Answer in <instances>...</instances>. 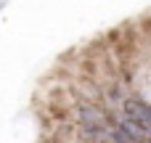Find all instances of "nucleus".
<instances>
[{
	"label": "nucleus",
	"instance_id": "nucleus-1",
	"mask_svg": "<svg viewBox=\"0 0 151 143\" xmlns=\"http://www.w3.org/2000/svg\"><path fill=\"white\" fill-rule=\"evenodd\" d=\"M80 122L85 127H101V125H106V117L93 103H85V106H80Z\"/></svg>",
	"mask_w": 151,
	"mask_h": 143
},
{
	"label": "nucleus",
	"instance_id": "nucleus-2",
	"mask_svg": "<svg viewBox=\"0 0 151 143\" xmlns=\"http://www.w3.org/2000/svg\"><path fill=\"white\" fill-rule=\"evenodd\" d=\"M117 127H119L130 141H149V138H146V130L141 127V122H135V119H133V117H127V114L119 119V125H117Z\"/></svg>",
	"mask_w": 151,
	"mask_h": 143
},
{
	"label": "nucleus",
	"instance_id": "nucleus-3",
	"mask_svg": "<svg viewBox=\"0 0 151 143\" xmlns=\"http://www.w3.org/2000/svg\"><path fill=\"white\" fill-rule=\"evenodd\" d=\"M98 143H117V141H98Z\"/></svg>",
	"mask_w": 151,
	"mask_h": 143
}]
</instances>
